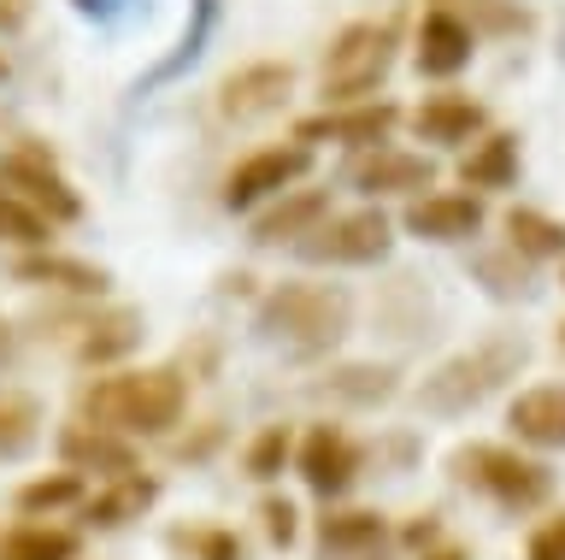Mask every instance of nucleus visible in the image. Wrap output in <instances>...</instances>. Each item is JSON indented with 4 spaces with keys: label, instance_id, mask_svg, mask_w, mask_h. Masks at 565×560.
<instances>
[{
    "label": "nucleus",
    "instance_id": "nucleus-1",
    "mask_svg": "<svg viewBox=\"0 0 565 560\" xmlns=\"http://www.w3.org/2000/svg\"><path fill=\"white\" fill-rule=\"evenodd\" d=\"M348 325H353V295L342 284H312V277L277 284L254 313L259 337L289 348V355H324L348 337Z\"/></svg>",
    "mask_w": 565,
    "mask_h": 560
},
{
    "label": "nucleus",
    "instance_id": "nucleus-2",
    "mask_svg": "<svg viewBox=\"0 0 565 560\" xmlns=\"http://www.w3.org/2000/svg\"><path fill=\"white\" fill-rule=\"evenodd\" d=\"M189 390L171 366H148V372H113L83 390V419L118 431V436H166L183 425Z\"/></svg>",
    "mask_w": 565,
    "mask_h": 560
},
{
    "label": "nucleus",
    "instance_id": "nucleus-3",
    "mask_svg": "<svg viewBox=\"0 0 565 560\" xmlns=\"http://www.w3.org/2000/svg\"><path fill=\"white\" fill-rule=\"evenodd\" d=\"M530 360V342L524 337H483L477 348H459L454 360H441L430 378L418 383V408L436 413V419H459L471 413L477 401H489L507 378H519V366Z\"/></svg>",
    "mask_w": 565,
    "mask_h": 560
},
{
    "label": "nucleus",
    "instance_id": "nucleus-4",
    "mask_svg": "<svg viewBox=\"0 0 565 560\" xmlns=\"http://www.w3.org/2000/svg\"><path fill=\"white\" fill-rule=\"evenodd\" d=\"M401 60V36L395 24L377 19H353L330 36L324 60H318V101L324 107H348V101H371L388 83Z\"/></svg>",
    "mask_w": 565,
    "mask_h": 560
},
{
    "label": "nucleus",
    "instance_id": "nucleus-5",
    "mask_svg": "<svg viewBox=\"0 0 565 560\" xmlns=\"http://www.w3.org/2000/svg\"><path fill=\"white\" fill-rule=\"evenodd\" d=\"M454 472L459 484L483 489L494 507H507V514H530V507H542L554 496V472L542 461H530V454L507 448V443H471L454 454Z\"/></svg>",
    "mask_w": 565,
    "mask_h": 560
},
{
    "label": "nucleus",
    "instance_id": "nucleus-6",
    "mask_svg": "<svg viewBox=\"0 0 565 560\" xmlns=\"http://www.w3.org/2000/svg\"><path fill=\"white\" fill-rule=\"evenodd\" d=\"M395 249V219L383 207H353V213H330L312 236L295 242L307 266H383Z\"/></svg>",
    "mask_w": 565,
    "mask_h": 560
},
{
    "label": "nucleus",
    "instance_id": "nucleus-7",
    "mask_svg": "<svg viewBox=\"0 0 565 560\" xmlns=\"http://www.w3.org/2000/svg\"><path fill=\"white\" fill-rule=\"evenodd\" d=\"M307 171H312V148H307V142L254 148V154H242V160L224 171L218 201H224V213H259V207L277 201L282 189L307 183Z\"/></svg>",
    "mask_w": 565,
    "mask_h": 560
},
{
    "label": "nucleus",
    "instance_id": "nucleus-8",
    "mask_svg": "<svg viewBox=\"0 0 565 560\" xmlns=\"http://www.w3.org/2000/svg\"><path fill=\"white\" fill-rule=\"evenodd\" d=\"M0 183L18 189L47 224H77L83 219V196L71 189V178L42 142H12L7 154H0Z\"/></svg>",
    "mask_w": 565,
    "mask_h": 560
},
{
    "label": "nucleus",
    "instance_id": "nucleus-9",
    "mask_svg": "<svg viewBox=\"0 0 565 560\" xmlns=\"http://www.w3.org/2000/svg\"><path fill=\"white\" fill-rule=\"evenodd\" d=\"M401 107L395 101H348V107H324V113H312V118H300L295 125V142H307V148H318V142H335V148H377V142H388L395 136V125H401Z\"/></svg>",
    "mask_w": 565,
    "mask_h": 560
},
{
    "label": "nucleus",
    "instance_id": "nucleus-10",
    "mask_svg": "<svg viewBox=\"0 0 565 560\" xmlns=\"http://www.w3.org/2000/svg\"><path fill=\"white\" fill-rule=\"evenodd\" d=\"M348 183L360 189L365 201H383V196L413 201V196H424V189H436V160L418 154V148L377 142V148H360V160L348 166Z\"/></svg>",
    "mask_w": 565,
    "mask_h": 560
},
{
    "label": "nucleus",
    "instance_id": "nucleus-11",
    "mask_svg": "<svg viewBox=\"0 0 565 560\" xmlns=\"http://www.w3.org/2000/svg\"><path fill=\"white\" fill-rule=\"evenodd\" d=\"M483 196H471V189H424L401 213V231L418 242H471L483 236Z\"/></svg>",
    "mask_w": 565,
    "mask_h": 560
},
{
    "label": "nucleus",
    "instance_id": "nucleus-12",
    "mask_svg": "<svg viewBox=\"0 0 565 560\" xmlns=\"http://www.w3.org/2000/svg\"><path fill=\"white\" fill-rule=\"evenodd\" d=\"M477 60V30L459 19V12L448 7H424V19H418V36H413V65H418V77H430V83H454L466 65Z\"/></svg>",
    "mask_w": 565,
    "mask_h": 560
},
{
    "label": "nucleus",
    "instance_id": "nucleus-13",
    "mask_svg": "<svg viewBox=\"0 0 565 560\" xmlns=\"http://www.w3.org/2000/svg\"><path fill=\"white\" fill-rule=\"evenodd\" d=\"M295 95V65L282 60H254L242 72H230L218 83V113L230 125H259V118L282 113V101Z\"/></svg>",
    "mask_w": 565,
    "mask_h": 560
},
{
    "label": "nucleus",
    "instance_id": "nucleus-14",
    "mask_svg": "<svg viewBox=\"0 0 565 560\" xmlns=\"http://www.w3.org/2000/svg\"><path fill=\"white\" fill-rule=\"evenodd\" d=\"M295 466H300V478H307L312 496L335 501L353 478H360L365 454H360V443H353L342 425H312L307 436H300V448H295Z\"/></svg>",
    "mask_w": 565,
    "mask_h": 560
},
{
    "label": "nucleus",
    "instance_id": "nucleus-15",
    "mask_svg": "<svg viewBox=\"0 0 565 560\" xmlns=\"http://www.w3.org/2000/svg\"><path fill=\"white\" fill-rule=\"evenodd\" d=\"M406 125H413L418 142L448 148V154H466L477 136L489 130V113L477 107L471 95H459V89H436V95H424L418 107L406 113Z\"/></svg>",
    "mask_w": 565,
    "mask_h": 560
},
{
    "label": "nucleus",
    "instance_id": "nucleus-16",
    "mask_svg": "<svg viewBox=\"0 0 565 560\" xmlns=\"http://www.w3.org/2000/svg\"><path fill=\"white\" fill-rule=\"evenodd\" d=\"M330 219V189H282L277 201H265L259 213H254V242L259 249H282V242H295L300 236H312L318 224Z\"/></svg>",
    "mask_w": 565,
    "mask_h": 560
},
{
    "label": "nucleus",
    "instance_id": "nucleus-17",
    "mask_svg": "<svg viewBox=\"0 0 565 560\" xmlns=\"http://www.w3.org/2000/svg\"><path fill=\"white\" fill-rule=\"evenodd\" d=\"M60 461L71 472H95V478H124V472H136V448H130V436H118V431H106L95 425V419H77V425H65L60 431Z\"/></svg>",
    "mask_w": 565,
    "mask_h": 560
},
{
    "label": "nucleus",
    "instance_id": "nucleus-18",
    "mask_svg": "<svg viewBox=\"0 0 565 560\" xmlns=\"http://www.w3.org/2000/svg\"><path fill=\"white\" fill-rule=\"evenodd\" d=\"M519 171H524L519 136L512 130H483L466 148V160H459V183H466L471 196H507V189L519 183Z\"/></svg>",
    "mask_w": 565,
    "mask_h": 560
},
{
    "label": "nucleus",
    "instance_id": "nucleus-19",
    "mask_svg": "<svg viewBox=\"0 0 565 560\" xmlns=\"http://www.w3.org/2000/svg\"><path fill=\"white\" fill-rule=\"evenodd\" d=\"M12 277L18 284H35V289H65V295H106L113 289L106 266H88V260H71L53 249H24V260H12Z\"/></svg>",
    "mask_w": 565,
    "mask_h": 560
},
{
    "label": "nucleus",
    "instance_id": "nucleus-20",
    "mask_svg": "<svg viewBox=\"0 0 565 560\" xmlns=\"http://www.w3.org/2000/svg\"><path fill=\"white\" fill-rule=\"evenodd\" d=\"M507 425L519 431V443H530V448H565V383L519 390L507 408Z\"/></svg>",
    "mask_w": 565,
    "mask_h": 560
},
{
    "label": "nucleus",
    "instance_id": "nucleus-21",
    "mask_svg": "<svg viewBox=\"0 0 565 560\" xmlns=\"http://www.w3.org/2000/svg\"><path fill=\"white\" fill-rule=\"evenodd\" d=\"M141 342V313L136 307H100L77 325V360L83 366H113Z\"/></svg>",
    "mask_w": 565,
    "mask_h": 560
},
{
    "label": "nucleus",
    "instance_id": "nucleus-22",
    "mask_svg": "<svg viewBox=\"0 0 565 560\" xmlns=\"http://www.w3.org/2000/svg\"><path fill=\"white\" fill-rule=\"evenodd\" d=\"M388 537L383 514H371V507H348V514H324L318 519V549H324L330 560H365L377 554Z\"/></svg>",
    "mask_w": 565,
    "mask_h": 560
},
{
    "label": "nucleus",
    "instance_id": "nucleus-23",
    "mask_svg": "<svg viewBox=\"0 0 565 560\" xmlns=\"http://www.w3.org/2000/svg\"><path fill=\"white\" fill-rule=\"evenodd\" d=\"M153 496H159L153 478H141V472H124V478H106V489H95V496L83 501V519L100 525V531H113V525L148 514Z\"/></svg>",
    "mask_w": 565,
    "mask_h": 560
},
{
    "label": "nucleus",
    "instance_id": "nucleus-24",
    "mask_svg": "<svg viewBox=\"0 0 565 560\" xmlns=\"http://www.w3.org/2000/svg\"><path fill=\"white\" fill-rule=\"evenodd\" d=\"M507 249L524 260H565V224L536 207H512L507 213Z\"/></svg>",
    "mask_w": 565,
    "mask_h": 560
},
{
    "label": "nucleus",
    "instance_id": "nucleus-25",
    "mask_svg": "<svg viewBox=\"0 0 565 560\" xmlns=\"http://www.w3.org/2000/svg\"><path fill=\"white\" fill-rule=\"evenodd\" d=\"M35 436H42V401H35L30 390H12V383H0V461H18V454H30Z\"/></svg>",
    "mask_w": 565,
    "mask_h": 560
},
{
    "label": "nucleus",
    "instance_id": "nucleus-26",
    "mask_svg": "<svg viewBox=\"0 0 565 560\" xmlns=\"http://www.w3.org/2000/svg\"><path fill=\"white\" fill-rule=\"evenodd\" d=\"M436 7L459 12L477 36H524V30H530V7H524V0H436Z\"/></svg>",
    "mask_w": 565,
    "mask_h": 560
},
{
    "label": "nucleus",
    "instance_id": "nucleus-27",
    "mask_svg": "<svg viewBox=\"0 0 565 560\" xmlns=\"http://www.w3.org/2000/svg\"><path fill=\"white\" fill-rule=\"evenodd\" d=\"M0 560H77V531L60 525H18L0 537Z\"/></svg>",
    "mask_w": 565,
    "mask_h": 560
},
{
    "label": "nucleus",
    "instance_id": "nucleus-28",
    "mask_svg": "<svg viewBox=\"0 0 565 560\" xmlns=\"http://www.w3.org/2000/svg\"><path fill=\"white\" fill-rule=\"evenodd\" d=\"M324 395L353 401V408H377V401L395 395V366H342V372H330Z\"/></svg>",
    "mask_w": 565,
    "mask_h": 560
},
{
    "label": "nucleus",
    "instance_id": "nucleus-29",
    "mask_svg": "<svg viewBox=\"0 0 565 560\" xmlns=\"http://www.w3.org/2000/svg\"><path fill=\"white\" fill-rule=\"evenodd\" d=\"M0 242H12V249H47L53 242V224L7 183H0Z\"/></svg>",
    "mask_w": 565,
    "mask_h": 560
},
{
    "label": "nucleus",
    "instance_id": "nucleus-30",
    "mask_svg": "<svg viewBox=\"0 0 565 560\" xmlns=\"http://www.w3.org/2000/svg\"><path fill=\"white\" fill-rule=\"evenodd\" d=\"M77 501H83V472H71V466L18 489V507H24V514H60V507H77Z\"/></svg>",
    "mask_w": 565,
    "mask_h": 560
},
{
    "label": "nucleus",
    "instance_id": "nucleus-31",
    "mask_svg": "<svg viewBox=\"0 0 565 560\" xmlns=\"http://www.w3.org/2000/svg\"><path fill=\"white\" fill-rule=\"evenodd\" d=\"M289 454H295V436L289 425H265L254 443H247V478H259V484H271L282 466H289Z\"/></svg>",
    "mask_w": 565,
    "mask_h": 560
},
{
    "label": "nucleus",
    "instance_id": "nucleus-32",
    "mask_svg": "<svg viewBox=\"0 0 565 560\" xmlns=\"http://www.w3.org/2000/svg\"><path fill=\"white\" fill-rule=\"evenodd\" d=\"M194 560H242V537L236 531H218V525H201V531H183L177 537Z\"/></svg>",
    "mask_w": 565,
    "mask_h": 560
},
{
    "label": "nucleus",
    "instance_id": "nucleus-33",
    "mask_svg": "<svg viewBox=\"0 0 565 560\" xmlns=\"http://www.w3.org/2000/svg\"><path fill=\"white\" fill-rule=\"evenodd\" d=\"M524 560H565V514L542 519L536 531H530V549H524Z\"/></svg>",
    "mask_w": 565,
    "mask_h": 560
},
{
    "label": "nucleus",
    "instance_id": "nucleus-34",
    "mask_svg": "<svg viewBox=\"0 0 565 560\" xmlns=\"http://www.w3.org/2000/svg\"><path fill=\"white\" fill-rule=\"evenodd\" d=\"M265 537H271L277 549H289V542H295V507L289 501H265Z\"/></svg>",
    "mask_w": 565,
    "mask_h": 560
},
{
    "label": "nucleus",
    "instance_id": "nucleus-35",
    "mask_svg": "<svg viewBox=\"0 0 565 560\" xmlns=\"http://www.w3.org/2000/svg\"><path fill=\"white\" fill-rule=\"evenodd\" d=\"M18 360V330H12V319H0V372Z\"/></svg>",
    "mask_w": 565,
    "mask_h": 560
},
{
    "label": "nucleus",
    "instance_id": "nucleus-36",
    "mask_svg": "<svg viewBox=\"0 0 565 560\" xmlns=\"http://www.w3.org/2000/svg\"><path fill=\"white\" fill-rule=\"evenodd\" d=\"M436 560H459V554H454V549H448V554H436Z\"/></svg>",
    "mask_w": 565,
    "mask_h": 560
},
{
    "label": "nucleus",
    "instance_id": "nucleus-37",
    "mask_svg": "<svg viewBox=\"0 0 565 560\" xmlns=\"http://www.w3.org/2000/svg\"><path fill=\"white\" fill-rule=\"evenodd\" d=\"M0 83H7V60H0Z\"/></svg>",
    "mask_w": 565,
    "mask_h": 560
},
{
    "label": "nucleus",
    "instance_id": "nucleus-38",
    "mask_svg": "<svg viewBox=\"0 0 565 560\" xmlns=\"http://www.w3.org/2000/svg\"><path fill=\"white\" fill-rule=\"evenodd\" d=\"M559 348H565V325H559Z\"/></svg>",
    "mask_w": 565,
    "mask_h": 560
}]
</instances>
